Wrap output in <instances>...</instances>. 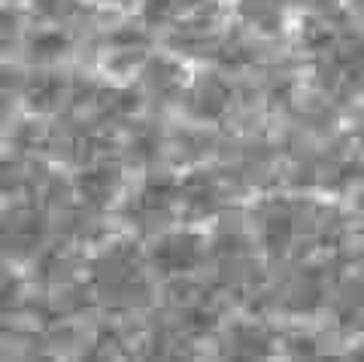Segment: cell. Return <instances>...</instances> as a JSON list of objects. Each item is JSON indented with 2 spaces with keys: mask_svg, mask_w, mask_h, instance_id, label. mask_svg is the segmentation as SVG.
I'll return each mask as SVG.
<instances>
[{
  "mask_svg": "<svg viewBox=\"0 0 364 362\" xmlns=\"http://www.w3.org/2000/svg\"><path fill=\"white\" fill-rule=\"evenodd\" d=\"M91 284H95L97 296L109 304H134L146 296L143 265L128 244H112L95 259Z\"/></svg>",
  "mask_w": 364,
  "mask_h": 362,
  "instance_id": "6da1fadb",
  "label": "cell"
},
{
  "mask_svg": "<svg viewBox=\"0 0 364 362\" xmlns=\"http://www.w3.org/2000/svg\"><path fill=\"white\" fill-rule=\"evenodd\" d=\"M176 205H179L176 186H173V183H164V180H161V183H158V180H152V183H146V186L131 198L128 217H131V222H134L140 232H158L170 217H173Z\"/></svg>",
  "mask_w": 364,
  "mask_h": 362,
  "instance_id": "7a4b0ae2",
  "label": "cell"
},
{
  "mask_svg": "<svg viewBox=\"0 0 364 362\" xmlns=\"http://www.w3.org/2000/svg\"><path fill=\"white\" fill-rule=\"evenodd\" d=\"M203 259V241L198 234H164L158 237V244L152 247V265L155 271H161L167 277L188 274L191 268H198Z\"/></svg>",
  "mask_w": 364,
  "mask_h": 362,
  "instance_id": "3957f363",
  "label": "cell"
},
{
  "mask_svg": "<svg viewBox=\"0 0 364 362\" xmlns=\"http://www.w3.org/2000/svg\"><path fill=\"white\" fill-rule=\"evenodd\" d=\"M176 198H179V207L186 210V217L191 219L213 217L222 207V189L210 174H191L176 189Z\"/></svg>",
  "mask_w": 364,
  "mask_h": 362,
  "instance_id": "277c9868",
  "label": "cell"
},
{
  "mask_svg": "<svg viewBox=\"0 0 364 362\" xmlns=\"http://www.w3.org/2000/svg\"><path fill=\"white\" fill-rule=\"evenodd\" d=\"M231 104V88L219 76H200L188 92V107L200 119H219Z\"/></svg>",
  "mask_w": 364,
  "mask_h": 362,
  "instance_id": "5b68a950",
  "label": "cell"
},
{
  "mask_svg": "<svg viewBox=\"0 0 364 362\" xmlns=\"http://www.w3.org/2000/svg\"><path fill=\"white\" fill-rule=\"evenodd\" d=\"M240 4V16L261 33H273L282 28V16H286V0H237Z\"/></svg>",
  "mask_w": 364,
  "mask_h": 362,
  "instance_id": "8992f818",
  "label": "cell"
},
{
  "mask_svg": "<svg viewBox=\"0 0 364 362\" xmlns=\"http://www.w3.org/2000/svg\"><path fill=\"white\" fill-rule=\"evenodd\" d=\"M79 186H82V195L88 201L104 205V201L112 198V192H116V186H119V171L116 167H107V165H95L91 171H85Z\"/></svg>",
  "mask_w": 364,
  "mask_h": 362,
  "instance_id": "52a82bcc",
  "label": "cell"
},
{
  "mask_svg": "<svg viewBox=\"0 0 364 362\" xmlns=\"http://www.w3.org/2000/svg\"><path fill=\"white\" fill-rule=\"evenodd\" d=\"M146 86L152 88V92L158 95H173L176 88H179V73H176V67L173 64H167V61H155L149 64V71H146Z\"/></svg>",
  "mask_w": 364,
  "mask_h": 362,
  "instance_id": "ba28073f",
  "label": "cell"
},
{
  "mask_svg": "<svg viewBox=\"0 0 364 362\" xmlns=\"http://www.w3.org/2000/svg\"><path fill=\"white\" fill-rule=\"evenodd\" d=\"M18 40H21V19L9 6L0 4V58L16 49Z\"/></svg>",
  "mask_w": 364,
  "mask_h": 362,
  "instance_id": "9c48e42d",
  "label": "cell"
},
{
  "mask_svg": "<svg viewBox=\"0 0 364 362\" xmlns=\"http://www.w3.org/2000/svg\"><path fill=\"white\" fill-rule=\"evenodd\" d=\"M143 16L149 21L164 25V21L179 16V0H146V4H143Z\"/></svg>",
  "mask_w": 364,
  "mask_h": 362,
  "instance_id": "30bf717a",
  "label": "cell"
},
{
  "mask_svg": "<svg viewBox=\"0 0 364 362\" xmlns=\"http://www.w3.org/2000/svg\"><path fill=\"white\" fill-rule=\"evenodd\" d=\"M37 6H40L43 16H49V19H64V16H70L73 9L79 6V0H37Z\"/></svg>",
  "mask_w": 364,
  "mask_h": 362,
  "instance_id": "8fae6325",
  "label": "cell"
},
{
  "mask_svg": "<svg viewBox=\"0 0 364 362\" xmlns=\"http://www.w3.org/2000/svg\"><path fill=\"white\" fill-rule=\"evenodd\" d=\"M64 52V37L61 33H43L40 40H33V58H46V55H58Z\"/></svg>",
  "mask_w": 364,
  "mask_h": 362,
  "instance_id": "7c38bea8",
  "label": "cell"
},
{
  "mask_svg": "<svg viewBox=\"0 0 364 362\" xmlns=\"http://www.w3.org/2000/svg\"><path fill=\"white\" fill-rule=\"evenodd\" d=\"M352 4H355V9H358L361 16H364V0H352Z\"/></svg>",
  "mask_w": 364,
  "mask_h": 362,
  "instance_id": "4fadbf2b",
  "label": "cell"
}]
</instances>
